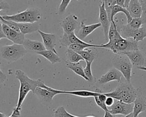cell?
Listing matches in <instances>:
<instances>
[{
	"label": "cell",
	"mask_w": 146,
	"mask_h": 117,
	"mask_svg": "<svg viewBox=\"0 0 146 117\" xmlns=\"http://www.w3.org/2000/svg\"><path fill=\"white\" fill-rule=\"evenodd\" d=\"M16 78L20 82V87L17 104L15 108L21 109L22 104L30 91L34 94L36 88L38 87L44 88L46 84L40 79H33L30 78L23 71L17 70L15 72Z\"/></svg>",
	"instance_id": "1"
},
{
	"label": "cell",
	"mask_w": 146,
	"mask_h": 117,
	"mask_svg": "<svg viewBox=\"0 0 146 117\" xmlns=\"http://www.w3.org/2000/svg\"><path fill=\"white\" fill-rule=\"evenodd\" d=\"M137 90L135 88L131 83H120L115 90L110 92H104L107 96H111L116 100L121 101L127 104L134 102Z\"/></svg>",
	"instance_id": "2"
},
{
	"label": "cell",
	"mask_w": 146,
	"mask_h": 117,
	"mask_svg": "<svg viewBox=\"0 0 146 117\" xmlns=\"http://www.w3.org/2000/svg\"><path fill=\"white\" fill-rule=\"evenodd\" d=\"M98 47L107 49L116 54L139 50V45L137 42L132 38L125 39L120 37L113 41H108L106 44L99 45Z\"/></svg>",
	"instance_id": "3"
},
{
	"label": "cell",
	"mask_w": 146,
	"mask_h": 117,
	"mask_svg": "<svg viewBox=\"0 0 146 117\" xmlns=\"http://www.w3.org/2000/svg\"><path fill=\"white\" fill-rule=\"evenodd\" d=\"M114 68L119 71L127 82L131 83L132 64L128 57L124 54H116L112 58Z\"/></svg>",
	"instance_id": "4"
},
{
	"label": "cell",
	"mask_w": 146,
	"mask_h": 117,
	"mask_svg": "<svg viewBox=\"0 0 146 117\" xmlns=\"http://www.w3.org/2000/svg\"><path fill=\"white\" fill-rule=\"evenodd\" d=\"M0 50L2 58L9 63L18 60L27 53V50L23 45L15 43L3 46L1 47Z\"/></svg>",
	"instance_id": "5"
},
{
	"label": "cell",
	"mask_w": 146,
	"mask_h": 117,
	"mask_svg": "<svg viewBox=\"0 0 146 117\" xmlns=\"http://www.w3.org/2000/svg\"><path fill=\"white\" fill-rule=\"evenodd\" d=\"M117 29L121 36L125 39L132 38L138 42L146 38V29L144 27H141L139 29H134L127 23L120 25L118 27L117 26Z\"/></svg>",
	"instance_id": "6"
},
{
	"label": "cell",
	"mask_w": 146,
	"mask_h": 117,
	"mask_svg": "<svg viewBox=\"0 0 146 117\" xmlns=\"http://www.w3.org/2000/svg\"><path fill=\"white\" fill-rule=\"evenodd\" d=\"M109 111L115 115H127L133 112V106L132 104H127L118 100H115L113 104L108 107Z\"/></svg>",
	"instance_id": "7"
},
{
	"label": "cell",
	"mask_w": 146,
	"mask_h": 117,
	"mask_svg": "<svg viewBox=\"0 0 146 117\" xmlns=\"http://www.w3.org/2000/svg\"><path fill=\"white\" fill-rule=\"evenodd\" d=\"M99 21L102 25V29L104 33V37L106 40L108 39V32L111 22L110 20L107 12L106 9L104 1L101 0V4L99 5Z\"/></svg>",
	"instance_id": "8"
},
{
	"label": "cell",
	"mask_w": 146,
	"mask_h": 117,
	"mask_svg": "<svg viewBox=\"0 0 146 117\" xmlns=\"http://www.w3.org/2000/svg\"><path fill=\"white\" fill-rule=\"evenodd\" d=\"M78 19V17L75 14H70L63 19L60 25L63 30V33L70 34L74 32L79 26Z\"/></svg>",
	"instance_id": "9"
},
{
	"label": "cell",
	"mask_w": 146,
	"mask_h": 117,
	"mask_svg": "<svg viewBox=\"0 0 146 117\" xmlns=\"http://www.w3.org/2000/svg\"><path fill=\"white\" fill-rule=\"evenodd\" d=\"M34 94L37 96L43 104L47 105L51 104L53 98L59 94L47 88L38 87L36 88Z\"/></svg>",
	"instance_id": "10"
},
{
	"label": "cell",
	"mask_w": 146,
	"mask_h": 117,
	"mask_svg": "<svg viewBox=\"0 0 146 117\" xmlns=\"http://www.w3.org/2000/svg\"><path fill=\"white\" fill-rule=\"evenodd\" d=\"M136 99L133 102V114L134 117H138L139 115L146 111V98L142 94L140 88H137Z\"/></svg>",
	"instance_id": "11"
},
{
	"label": "cell",
	"mask_w": 146,
	"mask_h": 117,
	"mask_svg": "<svg viewBox=\"0 0 146 117\" xmlns=\"http://www.w3.org/2000/svg\"><path fill=\"white\" fill-rule=\"evenodd\" d=\"M132 63V65L135 66L137 68L144 66L146 63V59L144 54L139 50H133L124 53Z\"/></svg>",
	"instance_id": "12"
},
{
	"label": "cell",
	"mask_w": 146,
	"mask_h": 117,
	"mask_svg": "<svg viewBox=\"0 0 146 117\" xmlns=\"http://www.w3.org/2000/svg\"><path fill=\"white\" fill-rule=\"evenodd\" d=\"M122 76L123 75L119 71L115 68H112L109 70L105 74L103 75L101 78L98 79V82L100 84H103L111 81L116 80L120 83Z\"/></svg>",
	"instance_id": "13"
},
{
	"label": "cell",
	"mask_w": 146,
	"mask_h": 117,
	"mask_svg": "<svg viewBox=\"0 0 146 117\" xmlns=\"http://www.w3.org/2000/svg\"><path fill=\"white\" fill-rule=\"evenodd\" d=\"M59 42L62 46L66 47H68L71 45L81 43L84 45L88 44L87 42H84L83 40L79 39L74 32L70 34H67L63 33V35L59 39Z\"/></svg>",
	"instance_id": "14"
},
{
	"label": "cell",
	"mask_w": 146,
	"mask_h": 117,
	"mask_svg": "<svg viewBox=\"0 0 146 117\" xmlns=\"http://www.w3.org/2000/svg\"><path fill=\"white\" fill-rule=\"evenodd\" d=\"M38 32L39 33L42 38L43 43L46 49L57 53L56 50L55 49V46L56 44V35L54 34L46 33L42 31H40V30H39Z\"/></svg>",
	"instance_id": "15"
},
{
	"label": "cell",
	"mask_w": 146,
	"mask_h": 117,
	"mask_svg": "<svg viewBox=\"0 0 146 117\" xmlns=\"http://www.w3.org/2000/svg\"><path fill=\"white\" fill-rule=\"evenodd\" d=\"M80 29L77 33V37L80 39H83L86 37H87L88 35H90L91 33H92L95 30H96L97 28L102 26V25L100 22L97 23H94L90 25H86L84 23V22H81L80 25Z\"/></svg>",
	"instance_id": "16"
},
{
	"label": "cell",
	"mask_w": 146,
	"mask_h": 117,
	"mask_svg": "<svg viewBox=\"0 0 146 117\" xmlns=\"http://www.w3.org/2000/svg\"><path fill=\"white\" fill-rule=\"evenodd\" d=\"M100 90L98 88L95 90V91H91L88 90H75V91H62L56 89V92L59 94H66L74 95L78 96L88 98V97H94L95 96H98L100 93Z\"/></svg>",
	"instance_id": "17"
},
{
	"label": "cell",
	"mask_w": 146,
	"mask_h": 117,
	"mask_svg": "<svg viewBox=\"0 0 146 117\" xmlns=\"http://www.w3.org/2000/svg\"><path fill=\"white\" fill-rule=\"evenodd\" d=\"M23 45L27 51L35 52L36 54L38 52L46 50L43 43L38 41L30 40L25 38Z\"/></svg>",
	"instance_id": "18"
},
{
	"label": "cell",
	"mask_w": 146,
	"mask_h": 117,
	"mask_svg": "<svg viewBox=\"0 0 146 117\" xmlns=\"http://www.w3.org/2000/svg\"><path fill=\"white\" fill-rule=\"evenodd\" d=\"M132 18H140L143 13V9L138 0H131L127 8Z\"/></svg>",
	"instance_id": "19"
},
{
	"label": "cell",
	"mask_w": 146,
	"mask_h": 117,
	"mask_svg": "<svg viewBox=\"0 0 146 117\" xmlns=\"http://www.w3.org/2000/svg\"><path fill=\"white\" fill-rule=\"evenodd\" d=\"M27 23H35L40 21L42 18V14L40 9L36 7H29L25 10Z\"/></svg>",
	"instance_id": "20"
},
{
	"label": "cell",
	"mask_w": 146,
	"mask_h": 117,
	"mask_svg": "<svg viewBox=\"0 0 146 117\" xmlns=\"http://www.w3.org/2000/svg\"><path fill=\"white\" fill-rule=\"evenodd\" d=\"M2 18L5 20L11 21L15 22L18 23H27V18L25 10L19 12L17 14H13V15H1Z\"/></svg>",
	"instance_id": "21"
},
{
	"label": "cell",
	"mask_w": 146,
	"mask_h": 117,
	"mask_svg": "<svg viewBox=\"0 0 146 117\" xmlns=\"http://www.w3.org/2000/svg\"><path fill=\"white\" fill-rule=\"evenodd\" d=\"M18 24L21 32L24 35L33 33L39 30V24L38 22L22 23Z\"/></svg>",
	"instance_id": "22"
},
{
	"label": "cell",
	"mask_w": 146,
	"mask_h": 117,
	"mask_svg": "<svg viewBox=\"0 0 146 117\" xmlns=\"http://www.w3.org/2000/svg\"><path fill=\"white\" fill-rule=\"evenodd\" d=\"M6 38L12 41L14 43L23 45L25 38V35L21 32H18L10 29L6 35Z\"/></svg>",
	"instance_id": "23"
},
{
	"label": "cell",
	"mask_w": 146,
	"mask_h": 117,
	"mask_svg": "<svg viewBox=\"0 0 146 117\" xmlns=\"http://www.w3.org/2000/svg\"><path fill=\"white\" fill-rule=\"evenodd\" d=\"M37 54L45 58L52 64H55L56 63L60 62L62 60L58 54L51 50H45L42 51L38 52Z\"/></svg>",
	"instance_id": "24"
},
{
	"label": "cell",
	"mask_w": 146,
	"mask_h": 117,
	"mask_svg": "<svg viewBox=\"0 0 146 117\" xmlns=\"http://www.w3.org/2000/svg\"><path fill=\"white\" fill-rule=\"evenodd\" d=\"M66 66L67 68H70L71 71L74 72L78 75L82 77L86 80L88 81V78L84 74V68L82 67V66L80 62L78 63H70L68 61H66Z\"/></svg>",
	"instance_id": "25"
},
{
	"label": "cell",
	"mask_w": 146,
	"mask_h": 117,
	"mask_svg": "<svg viewBox=\"0 0 146 117\" xmlns=\"http://www.w3.org/2000/svg\"><path fill=\"white\" fill-rule=\"evenodd\" d=\"M119 13H123V14H124V15L126 16V18L127 19V23H129L132 21V18L131 17V16L130 14L129 13L128 11L127 10V9L125 7H121L120 6L116 5L115 6H113L111 8V22L114 21V19H113L114 17L115 16V15H116Z\"/></svg>",
	"instance_id": "26"
},
{
	"label": "cell",
	"mask_w": 146,
	"mask_h": 117,
	"mask_svg": "<svg viewBox=\"0 0 146 117\" xmlns=\"http://www.w3.org/2000/svg\"><path fill=\"white\" fill-rule=\"evenodd\" d=\"M77 53L82 57L84 60L86 62H93L98 57V52L96 50L87 49Z\"/></svg>",
	"instance_id": "27"
},
{
	"label": "cell",
	"mask_w": 146,
	"mask_h": 117,
	"mask_svg": "<svg viewBox=\"0 0 146 117\" xmlns=\"http://www.w3.org/2000/svg\"><path fill=\"white\" fill-rule=\"evenodd\" d=\"M67 61L70 63H78L81 60H84L82 57L76 51L68 48L66 51Z\"/></svg>",
	"instance_id": "28"
},
{
	"label": "cell",
	"mask_w": 146,
	"mask_h": 117,
	"mask_svg": "<svg viewBox=\"0 0 146 117\" xmlns=\"http://www.w3.org/2000/svg\"><path fill=\"white\" fill-rule=\"evenodd\" d=\"M54 117H79L73 115L68 112L65 109L64 106H59L54 110ZM85 117H95L94 116H87Z\"/></svg>",
	"instance_id": "29"
},
{
	"label": "cell",
	"mask_w": 146,
	"mask_h": 117,
	"mask_svg": "<svg viewBox=\"0 0 146 117\" xmlns=\"http://www.w3.org/2000/svg\"><path fill=\"white\" fill-rule=\"evenodd\" d=\"M99 45H92V44H87V45H84V44H81V43H77V44H72L68 48L71 49L76 52L80 51H83L85 50L88 47H98Z\"/></svg>",
	"instance_id": "30"
},
{
	"label": "cell",
	"mask_w": 146,
	"mask_h": 117,
	"mask_svg": "<svg viewBox=\"0 0 146 117\" xmlns=\"http://www.w3.org/2000/svg\"><path fill=\"white\" fill-rule=\"evenodd\" d=\"M86 66L84 68V72L86 77L88 78V81L92 82L94 80V76L91 71V64L93 62H86Z\"/></svg>",
	"instance_id": "31"
},
{
	"label": "cell",
	"mask_w": 146,
	"mask_h": 117,
	"mask_svg": "<svg viewBox=\"0 0 146 117\" xmlns=\"http://www.w3.org/2000/svg\"><path fill=\"white\" fill-rule=\"evenodd\" d=\"M128 25L134 29H139L141 27V25H143V20L141 17L132 18V21L129 23H127Z\"/></svg>",
	"instance_id": "32"
},
{
	"label": "cell",
	"mask_w": 146,
	"mask_h": 117,
	"mask_svg": "<svg viewBox=\"0 0 146 117\" xmlns=\"http://www.w3.org/2000/svg\"><path fill=\"white\" fill-rule=\"evenodd\" d=\"M0 19H1V22L4 23L5 24L7 25L11 29H12L13 30H15V31H18V32H21L20 29L19 27L18 23H16V22L11 21L5 20L3 18H2L1 17H0Z\"/></svg>",
	"instance_id": "33"
},
{
	"label": "cell",
	"mask_w": 146,
	"mask_h": 117,
	"mask_svg": "<svg viewBox=\"0 0 146 117\" xmlns=\"http://www.w3.org/2000/svg\"><path fill=\"white\" fill-rule=\"evenodd\" d=\"M71 0H62L58 8V14L61 15L65 13L66 10Z\"/></svg>",
	"instance_id": "34"
},
{
	"label": "cell",
	"mask_w": 146,
	"mask_h": 117,
	"mask_svg": "<svg viewBox=\"0 0 146 117\" xmlns=\"http://www.w3.org/2000/svg\"><path fill=\"white\" fill-rule=\"evenodd\" d=\"M94 99H95V103H96V104H97L99 107H100L101 108H102L104 111H109L108 108V107H107V106H106V104L105 102L100 101V100L98 99V96H94Z\"/></svg>",
	"instance_id": "35"
},
{
	"label": "cell",
	"mask_w": 146,
	"mask_h": 117,
	"mask_svg": "<svg viewBox=\"0 0 146 117\" xmlns=\"http://www.w3.org/2000/svg\"><path fill=\"white\" fill-rule=\"evenodd\" d=\"M21 115V110H18L17 108H14L13 111L11 114L9 116H6L3 113H0V117H19Z\"/></svg>",
	"instance_id": "36"
},
{
	"label": "cell",
	"mask_w": 146,
	"mask_h": 117,
	"mask_svg": "<svg viewBox=\"0 0 146 117\" xmlns=\"http://www.w3.org/2000/svg\"><path fill=\"white\" fill-rule=\"evenodd\" d=\"M10 9V5L7 2L4 0H0V11L9 10Z\"/></svg>",
	"instance_id": "37"
},
{
	"label": "cell",
	"mask_w": 146,
	"mask_h": 117,
	"mask_svg": "<svg viewBox=\"0 0 146 117\" xmlns=\"http://www.w3.org/2000/svg\"><path fill=\"white\" fill-rule=\"evenodd\" d=\"M115 99L114 98H113L112 97H111V96L107 97L106 100L105 101V103L108 108L111 107L113 104V103L115 102Z\"/></svg>",
	"instance_id": "38"
},
{
	"label": "cell",
	"mask_w": 146,
	"mask_h": 117,
	"mask_svg": "<svg viewBox=\"0 0 146 117\" xmlns=\"http://www.w3.org/2000/svg\"><path fill=\"white\" fill-rule=\"evenodd\" d=\"M6 79V75L3 72V71L1 70V74H0V80H1V83H2Z\"/></svg>",
	"instance_id": "39"
},
{
	"label": "cell",
	"mask_w": 146,
	"mask_h": 117,
	"mask_svg": "<svg viewBox=\"0 0 146 117\" xmlns=\"http://www.w3.org/2000/svg\"><path fill=\"white\" fill-rule=\"evenodd\" d=\"M142 6L143 11H146V0H138Z\"/></svg>",
	"instance_id": "40"
},
{
	"label": "cell",
	"mask_w": 146,
	"mask_h": 117,
	"mask_svg": "<svg viewBox=\"0 0 146 117\" xmlns=\"http://www.w3.org/2000/svg\"><path fill=\"white\" fill-rule=\"evenodd\" d=\"M125 0H117L116 2V5L120 6L123 7H125Z\"/></svg>",
	"instance_id": "41"
},
{
	"label": "cell",
	"mask_w": 146,
	"mask_h": 117,
	"mask_svg": "<svg viewBox=\"0 0 146 117\" xmlns=\"http://www.w3.org/2000/svg\"><path fill=\"white\" fill-rule=\"evenodd\" d=\"M104 117H116V116L111 114L109 111H105Z\"/></svg>",
	"instance_id": "42"
},
{
	"label": "cell",
	"mask_w": 146,
	"mask_h": 117,
	"mask_svg": "<svg viewBox=\"0 0 146 117\" xmlns=\"http://www.w3.org/2000/svg\"><path fill=\"white\" fill-rule=\"evenodd\" d=\"M2 38H6V36L5 34V33H3V31L1 29V31H0V39H2Z\"/></svg>",
	"instance_id": "43"
},
{
	"label": "cell",
	"mask_w": 146,
	"mask_h": 117,
	"mask_svg": "<svg viewBox=\"0 0 146 117\" xmlns=\"http://www.w3.org/2000/svg\"><path fill=\"white\" fill-rule=\"evenodd\" d=\"M131 1V0H125V7L127 9V7L128 6V5L129 3V2Z\"/></svg>",
	"instance_id": "44"
},
{
	"label": "cell",
	"mask_w": 146,
	"mask_h": 117,
	"mask_svg": "<svg viewBox=\"0 0 146 117\" xmlns=\"http://www.w3.org/2000/svg\"><path fill=\"white\" fill-rule=\"evenodd\" d=\"M125 117H134L133 114V112H131V114H128V115L125 116Z\"/></svg>",
	"instance_id": "45"
},
{
	"label": "cell",
	"mask_w": 146,
	"mask_h": 117,
	"mask_svg": "<svg viewBox=\"0 0 146 117\" xmlns=\"http://www.w3.org/2000/svg\"><path fill=\"white\" fill-rule=\"evenodd\" d=\"M76 1H79V0H76Z\"/></svg>",
	"instance_id": "46"
}]
</instances>
